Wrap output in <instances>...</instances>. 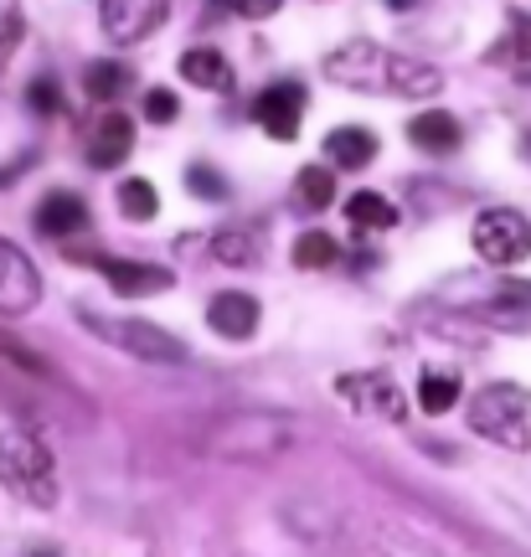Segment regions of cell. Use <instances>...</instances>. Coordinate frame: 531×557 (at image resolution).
I'll list each match as a JSON object with an SVG mask.
<instances>
[{"instance_id": "cell-26", "label": "cell", "mask_w": 531, "mask_h": 557, "mask_svg": "<svg viewBox=\"0 0 531 557\" xmlns=\"http://www.w3.org/2000/svg\"><path fill=\"white\" fill-rule=\"evenodd\" d=\"M176 114H181V103H176V94H171V88H150V94H145V120L171 124Z\"/></svg>"}, {"instance_id": "cell-30", "label": "cell", "mask_w": 531, "mask_h": 557, "mask_svg": "<svg viewBox=\"0 0 531 557\" xmlns=\"http://www.w3.org/2000/svg\"><path fill=\"white\" fill-rule=\"evenodd\" d=\"M387 5H397V11H408V5H413V0H387Z\"/></svg>"}, {"instance_id": "cell-7", "label": "cell", "mask_w": 531, "mask_h": 557, "mask_svg": "<svg viewBox=\"0 0 531 557\" xmlns=\"http://www.w3.org/2000/svg\"><path fill=\"white\" fill-rule=\"evenodd\" d=\"M41 299V274L37 263L21 253L16 243L0 238V315H26Z\"/></svg>"}, {"instance_id": "cell-20", "label": "cell", "mask_w": 531, "mask_h": 557, "mask_svg": "<svg viewBox=\"0 0 531 557\" xmlns=\"http://www.w3.org/2000/svg\"><path fill=\"white\" fill-rule=\"evenodd\" d=\"M454 403H459V377H454V372H423V377H418V408H423V413H449Z\"/></svg>"}, {"instance_id": "cell-11", "label": "cell", "mask_w": 531, "mask_h": 557, "mask_svg": "<svg viewBox=\"0 0 531 557\" xmlns=\"http://www.w3.org/2000/svg\"><path fill=\"white\" fill-rule=\"evenodd\" d=\"M94 269H99L109 284H114V295H160V289H171L176 278H171V269H160V263H135V259H88Z\"/></svg>"}, {"instance_id": "cell-6", "label": "cell", "mask_w": 531, "mask_h": 557, "mask_svg": "<svg viewBox=\"0 0 531 557\" xmlns=\"http://www.w3.org/2000/svg\"><path fill=\"white\" fill-rule=\"evenodd\" d=\"M103 341H114L124 351H135L139 361H186V346H181L171 331H160L150 320H103V315H83Z\"/></svg>"}, {"instance_id": "cell-21", "label": "cell", "mask_w": 531, "mask_h": 557, "mask_svg": "<svg viewBox=\"0 0 531 557\" xmlns=\"http://www.w3.org/2000/svg\"><path fill=\"white\" fill-rule=\"evenodd\" d=\"M119 207H124V218L129 222H150L160 212V197H156L150 181L129 176V181H119Z\"/></svg>"}, {"instance_id": "cell-24", "label": "cell", "mask_w": 531, "mask_h": 557, "mask_svg": "<svg viewBox=\"0 0 531 557\" xmlns=\"http://www.w3.org/2000/svg\"><path fill=\"white\" fill-rule=\"evenodd\" d=\"M212 248H217V259L222 263H254L258 259V238L248 233V227H227V233H217L212 238Z\"/></svg>"}, {"instance_id": "cell-12", "label": "cell", "mask_w": 531, "mask_h": 557, "mask_svg": "<svg viewBox=\"0 0 531 557\" xmlns=\"http://www.w3.org/2000/svg\"><path fill=\"white\" fill-rule=\"evenodd\" d=\"M207 325H212L217 336H227V341H248L258 331V299L237 295V289L217 295L212 305H207Z\"/></svg>"}, {"instance_id": "cell-10", "label": "cell", "mask_w": 531, "mask_h": 557, "mask_svg": "<svg viewBox=\"0 0 531 557\" xmlns=\"http://www.w3.org/2000/svg\"><path fill=\"white\" fill-rule=\"evenodd\" d=\"M341 387V398L351 403V408H361V413H372V418H403L408 408H403V393L393 387V377H382V372H361V377H341L335 382Z\"/></svg>"}, {"instance_id": "cell-3", "label": "cell", "mask_w": 531, "mask_h": 557, "mask_svg": "<svg viewBox=\"0 0 531 557\" xmlns=\"http://www.w3.org/2000/svg\"><path fill=\"white\" fill-rule=\"evenodd\" d=\"M470 429L480 438H491L501 449L527 455L531 449V393L516 382H491L480 387L470 403Z\"/></svg>"}, {"instance_id": "cell-17", "label": "cell", "mask_w": 531, "mask_h": 557, "mask_svg": "<svg viewBox=\"0 0 531 557\" xmlns=\"http://www.w3.org/2000/svg\"><path fill=\"white\" fill-rule=\"evenodd\" d=\"M408 139H413L418 150H429V156L459 150V120L444 114V109H429V114H418V120L408 124Z\"/></svg>"}, {"instance_id": "cell-23", "label": "cell", "mask_w": 531, "mask_h": 557, "mask_svg": "<svg viewBox=\"0 0 531 557\" xmlns=\"http://www.w3.org/2000/svg\"><path fill=\"white\" fill-rule=\"evenodd\" d=\"M341 259V248H335L331 233H299L295 238V263L299 269H331Z\"/></svg>"}, {"instance_id": "cell-19", "label": "cell", "mask_w": 531, "mask_h": 557, "mask_svg": "<svg viewBox=\"0 0 531 557\" xmlns=\"http://www.w3.org/2000/svg\"><path fill=\"white\" fill-rule=\"evenodd\" d=\"M346 218L356 222V233L367 227V233H387V227H397V207L387 197H376V191H356V197H346Z\"/></svg>"}, {"instance_id": "cell-29", "label": "cell", "mask_w": 531, "mask_h": 557, "mask_svg": "<svg viewBox=\"0 0 531 557\" xmlns=\"http://www.w3.org/2000/svg\"><path fill=\"white\" fill-rule=\"evenodd\" d=\"M233 16H243V21H263V16H274L284 0H222Z\"/></svg>"}, {"instance_id": "cell-13", "label": "cell", "mask_w": 531, "mask_h": 557, "mask_svg": "<svg viewBox=\"0 0 531 557\" xmlns=\"http://www.w3.org/2000/svg\"><path fill=\"white\" fill-rule=\"evenodd\" d=\"M88 227V207H83V197H73V191H47L37 207V233H47V238H73V233H83Z\"/></svg>"}, {"instance_id": "cell-8", "label": "cell", "mask_w": 531, "mask_h": 557, "mask_svg": "<svg viewBox=\"0 0 531 557\" xmlns=\"http://www.w3.org/2000/svg\"><path fill=\"white\" fill-rule=\"evenodd\" d=\"M474 315L495 325V331H516V336H527L531 331V284L527 278H501L491 295L474 305Z\"/></svg>"}, {"instance_id": "cell-9", "label": "cell", "mask_w": 531, "mask_h": 557, "mask_svg": "<svg viewBox=\"0 0 531 557\" xmlns=\"http://www.w3.org/2000/svg\"><path fill=\"white\" fill-rule=\"evenodd\" d=\"M299 114H305V88L299 83H274V88H263L254 99V120L274 139H295Z\"/></svg>"}, {"instance_id": "cell-5", "label": "cell", "mask_w": 531, "mask_h": 557, "mask_svg": "<svg viewBox=\"0 0 531 557\" xmlns=\"http://www.w3.org/2000/svg\"><path fill=\"white\" fill-rule=\"evenodd\" d=\"M171 16V0H99V26L114 47H135V41L156 37Z\"/></svg>"}, {"instance_id": "cell-2", "label": "cell", "mask_w": 531, "mask_h": 557, "mask_svg": "<svg viewBox=\"0 0 531 557\" xmlns=\"http://www.w3.org/2000/svg\"><path fill=\"white\" fill-rule=\"evenodd\" d=\"M0 485L37 511H52L58 506V470H52L47 444L21 434V429H5L0 434Z\"/></svg>"}, {"instance_id": "cell-22", "label": "cell", "mask_w": 531, "mask_h": 557, "mask_svg": "<svg viewBox=\"0 0 531 557\" xmlns=\"http://www.w3.org/2000/svg\"><path fill=\"white\" fill-rule=\"evenodd\" d=\"M299 191V207H310V212H325L335 201V171H320V165H305L295 181Z\"/></svg>"}, {"instance_id": "cell-25", "label": "cell", "mask_w": 531, "mask_h": 557, "mask_svg": "<svg viewBox=\"0 0 531 557\" xmlns=\"http://www.w3.org/2000/svg\"><path fill=\"white\" fill-rule=\"evenodd\" d=\"M186 191H192V197H207V201H222L227 197V181L217 176L212 165H192V171H186Z\"/></svg>"}, {"instance_id": "cell-15", "label": "cell", "mask_w": 531, "mask_h": 557, "mask_svg": "<svg viewBox=\"0 0 531 557\" xmlns=\"http://www.w3.org/2000/svg\"><path fill=\"white\" fill-rule=\"evenodd\" d=\"M372 156H376V135L361 129V124H341V129L325 135V160L341 165V171H361Z\"/></svg>"}, {"instance_id": "cell-27", "label": "cell", "mask_w": 531, "mask_h": 557, "mask_svg": "<svg viewBox=\"0 0 531 557\" xmlns=\"http://www.w3.org/2000/svg\"><path fill=\"white\" fill-rule=\"evenodd\" d=\"M16 37H21V5L16 0H0V58L16 47Z\"/></svg>"}, {"instance_id": "cell-16", "label": "cell", "mask_w": 531, "mask_h": 557, "mask_svg": "<svg viewBox=\"0 0 531 557\" xmlns=\"http://www.w3.org/2000/svg\"><path fill=\"white\" fill-rule=\"evenodd\" d=\"M181 78L207 88V94H227L233 88V67L212 47H192V52H181Z\"/></svg>"}, {"instance_id": "cell-18", "label": "cell", "mask_w": 531, "mask_h": 557, "mask_svg": "<svg viewBox=\"0 0 531 557\" xmlns=\"http://www.w3.org/2000/svg\"><path fill=\"white\" fill-rule=\"evenodd\" d=\"M129 83H135L129 62L103 58V62H88V73H83V94H88V99H99V103H114Z\"/></svg>"}, {"instance_id": "cell-28", "label": "cell", "mask_w": 531, "mask_h": 557, "mask_svg": "<svg viewBox=\"0 0 531 557\" xmlns=\"http://www.w3.org/2000/svg\"><path fill=\"white\" fill-rule=\"evenodd\" d=\"M26 103H32L37 114H58V109H62L58 83H52V78H37V83H32V94H26Z\"/></svg>"}, {"instance_id": "cell-14", "label": "cell", "mask_w": 531, "mask_h": 557, "mask_svg": "<svg viewBox=\"0 0 531 557\" xmlns=\"http://www.w3.org/2000/svg\"><path fill=\"white\" fill-rule=\"evenodd\" d=\"M129 150H135V124L124 120V114H103V120L94 124V139H88V160H94L99 171H109V165H119Z\"/></svg>"}, {"instance_id": "cell-1", "label": "cell", "mask_w": 531, "mask_h": 557, "mask_svg": "<svg viewBox=\"0 0 531 557\" xmlns=\"http://www.w3.org/2000/svg\"><path fill=\"white\" fill-rule=\"evenodd\" d=\"M320 73L331 83L346 88H367V94H403V99H429L444 88V73L429 67L418 58H403L393 47H376V41H351V47H335L331 58L320 62Z\"/></svg>"}, {"instance_id": "cell-4", "label": "cell", "mask_w": 531, "mask_h": 557, "mask_svg": "<svg viewBox=\"0 0 531 557\" xmlns=\"http://www.w3.org/2000/svg\"><path fill=\"white\" fill-rule=\"evenodd\" d=\"M470 243L491 269H511V263H521L531 253V222L521 212H511V207H491V212L474 218Z\"/></svg>"}]
</instances>
